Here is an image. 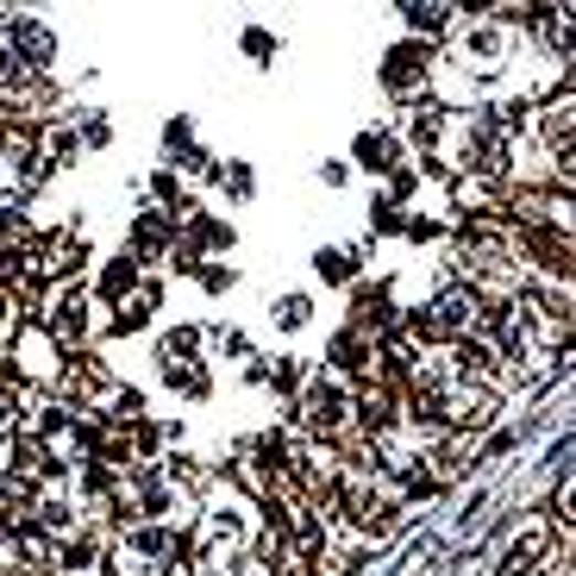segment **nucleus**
<instances>
[{"label": "nucleus", "instance_id": "obj_7", "mask_svg": "<svg viewBox=\"0 0 576 576\" xmlns=\"http://www.w3.org/2000/svg\"><path fill=\"white\" fill-rule=\"evenodd\" d=\"M245 576H264V570H245Z\"/></svg>", "mask_w": 576, "mask_h": 576}, {"label": "nucleus", "instance_id": "obj_4", "mask_svg": "<svg viewBox=\"0 0 576 576\" xmlns=\"http://www.w3.org/2000/svg\"><path fill=\"white\" fill-rule=\"evenodd\" d=\"M358 426H364V433H388V426H395V402H388V388L370 383L364 395H358Z\"/></svg>", "mask_w": 576, "mask_h": 576}, {"label": "nucleus", "instance_id": "obj_1", "mask_svg": "<svg viewBox=\"0 0 576 576\" xmlns=\"http://www.w3.org/2000/svg\"><path fill=\"white\" fill-rule=\"evenodd\" d=\"M301 407H308V426H313V433H345L351 414H358V402H351V395L332 383V376H327V383H313Z\"/></svg>", "mask_w": 576, "mask_h": 576}, {"label": "nucleus", "instance_id": "obj_5", "mask_svg": "<svg viewBox=\"0 0 576 576\" xmlns=\"http://www.w3.org/2000/svg\"><path fill=\"white\" fill-rule=\"evenodd\" d=\"M407 20L420 25V32H445V20H451V7H407Z\"/></svg>", "mask_w": 576, "mask_h": 576}, {"label": "nucleus", "instance_id": "obj_2", "mask_svg": "<svg viewBox=\"0 0 576 576\" xmlns=\"http://www.w3.org/2000/svg\"><path fill=\"white\" fill-rule=\"evenodd\" d=\"M82 295H57V301H51V339H57V345H82V339H88V320H82Z\"/></svg>", "mask_w": 576, "mask_h": 576}, {"label": "nucleus", "instance_id": "obj_3", "mask_svg": "<svg viewBox=\"0 0 576 576\" xmlns=\"http://www.w3.org/2000/svg\"><path fill=\"white\" fill-rule=\"evenodd\" d=\"M538 132H545V145H552V157L576 151V100H557L552 114H538Z\"/></svg>", "mask_w": 576, "mask_h": 576}, {"label": "nucleus", "instance_id": "obj_6", "mask_svg": "<svg viewBox=\"0 0 576 576\" xmlns=\"http://www.w3.org/2000/svg\"><path fill=\"white\" fill-rule=\"evenodd\" d=\"M564 514L576 520V482H570V489H564Z\"/></svg>", "mask_w": 576, "mask_h": 576}]
</instances>
